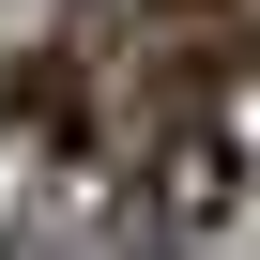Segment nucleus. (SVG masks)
<instances>
[{
  "label": "nucleus",
  "instance_id": "2",
  "mask_svg": "<svg viewBox=\"0 0 260 260\" xmlns=\"http://www.w3.org/2000/svg\"><path fill=\"white\" fill-rule=\"evenodd\" d=\"M230 199H245V138H230V122H153L138 214H153L169 245H199V230H230Z\"/></svg>",
  "mask_w": 260,
  "mask_h": 260
},
{
  "label": "nucleus",
  "instance_id": "4",
  "mask_svg": "<svg viewBox=\"0 0 260 260\" xmlns=\"http://www.w3.org/2000/svg\"><path fill=\"white\" fill-rule=\"evenodd\" d=\"M16 260H77V245H61V230H31V245H16Z\"/></svg>",
  "mask_w": 260,
  "mask_h": 260
},
{
  "label": "nucleus",
  "instance_id": "1",
  "mask_svg": "<svg viewBox=\"0 0 260 260\" xmlns=\"http://www.w3.org/2000/svg\"><path fill=\"white\" fill-rule=\"evenodd\" d=\"M122 77H138V107H153V122H230V77H245V0H153Z\"/></svg>",
  "mask_w": 260,
  "mask_h": 260
},
{
  "label": "nucleus",
  "instance_id": "3",
  "mask_svg": "<svg viewBox=\"0 0 260 260\" xmlns=\"http://www.w3.org/2000/svg\"><path fill=\"white\" fill-rule=\"evenodd\" d=\"M16 122H31L46 153H77V138H92V92H77V61H16Z\"/></svg>",
  "mask_w": 260,
  "mask_h": 260
}]
</instances>
